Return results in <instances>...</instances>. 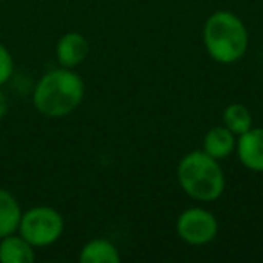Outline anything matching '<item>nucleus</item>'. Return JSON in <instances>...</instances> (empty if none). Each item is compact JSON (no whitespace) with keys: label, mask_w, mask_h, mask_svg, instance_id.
Instances as JSON below:
<instances>
[{"label":"nucleus","mask_w":263,"mask_h":263,"mask_svg":"<svg viewBox=\"0 0 263 263\" xmlns=\"http://www.w3.org/2000/svg\"><path fill=\"white\" fill-rule=\"evenodd\" d=\"M85 98V83L72 69L49 70L38 81L33 94L34 108L45 117H65L81 105Z\"/></svg>","instance_id":"1"},{"label":"nucleus","mask_w":263,"mask_h":263,"mask_svg":"<svg viewBox=\"0 0 263 263\" xmlns=\"http://www.w3.org/2000/svg\"><path fill=\"white\" fill-rule=\"evenodd\" d=\"M202 40L208 54L222 65H231L243 58L249 47V33L238 15L216 11L205 20Z\"/></svg>","instance_id":"2"},{"label":"nucleus","mask_w":263,"mask_h":263,"mask_svg":"<svg viewBox=\"0 0 263 263\" xmlns=\"http://www.w3.org/2000/svg\"><path fill=\"white\" fill-rule=\"evenodd\" d=\"M177 179L184 193L197 202H215L226 190L222 166L204 150L190 152L180 159Z\"/></svg>","instance_id":"3"},{"label":"nucleus","mask_w":263,"mask_h":263,"mask_svg":"<svg viewBox=\"0 0 263 263\" xmlns=\"http://www.w3.org/2000/svg\"><path fill=\"white\" fill-rule=\"evenodd\" d=\"M18 229L33 247H47L60 240L65 229V222L54 208L36 205L24 213Z\"/></svg>","instance_id":"4"},{"label":"nucleus","mask_w":263,"mask_h":263,"mask_svg":"<svg viewBox=\"0 0 263 263\" xmlns=\"http://www.w3.org/2000/svg\"><path fill=\"white\" fill-rule=\"evenodd\" d=\"M177 234L190 245H205L218 234V220L204 208H190L182 211L175 223Z\"/></svg>","instance_id":"5"},{"label":"nucleus","mask_w":263,"mask_h":263,"mask_svg":"<svg viewBox=\"0 0 263 263\" xmlns=\"http://www.w3.org/2000/svg\"><path fill=\"white\" fill-rule=\"evenodd\" d=\"M236 154L247 170L263 173V128H251L238 136Z\"/></svg>","instance_id":"6"},{"label":"nucleus","mask_w":263,"mask_h":263,"mask_svg":"<svg viewBox=\"0 0 263 263\" xmlns=\"http://www.w3.org/2000/svg\"><path fill=\"white\" fill-rule=\"evenodd\" d=\"M88 56V40L80 33H67L58 40L56 45V58L60 65L74 69L85 62Z\"/></svg>","instance_id":"7"},{"label":"nucleus","mask_w":263,"mask_h":263,"mask_svg":"<svg viewBox=\"0 0 263 263\" xmlns=\"http://www.w3.org/2000/svg\"><path fill=\"white\" fill-rule=\"evenodd\" d=\"M202 150L216 161L227 159L236 150V136L226 126H213L204 136Z\"/></svg>","instance_id":"8"},{"label":"nucleus","mask_w":263,"mask_h":263,"mask_svg":"<svg viewBox=\"0 0 263 263\" xmlns=\"http://www.w3.org/2000/svg\"><path fill=\"white\" fill-rule=\"evenodd\" d=\"M0 261L2 263H33L34 247L20 234L4 236L0 241Z\"/></svg>","instance_id":"9"},{"label":"nucleus","mask_w":263,"mask_h":263,"mask_svg":"<svg viewBox=\"0 0 263 263\" xmlns=\"http://www.w3.org/2000/svg\"><path fill=\"white\" fill-rule=\"evenodd\" d=\"M22 209L20 204L8 190L0 187V238L13 234L20 226Z\"/></svg>","instance_id":"10"},{"label":"nucleus","mask_w":263,"mask_h":263,"mask_svg":"<svg viewBox=\"0 0 263 263\" xmlns=\"http://www.w3.org/2000/svg\"><path fill=\"white\" fill-rule=\"evenodd\" d=\"M121 259L116 245L103 238H96L83 245L80 252L81 263H117Z\"/></svg>","instance_id":"11"},{"label":"nucleus","mask_w":263,"mask_h":263,"mask_svg":"<svg viewBox=\"0 0 263 263\" xmlns=\"http://www.w3.org/2000/svg\"><path fill=\"white\" fill-rule=\"evenodd\" d=\"M223 126L229 128L234 136H241L252 128V114L241 103H233L223 110Z\"/></svg>","instance_id":"12"},{"label":"nucleus","mask_w":263,"mask_h":263,"mask_svg":"<svg viewBox=\"0 0 263 263\" xmlns=\"http://www.w3.org/2000/svg\"><path fill=\"white\" fill-rule=\"evenodd\" d=\"M11 74H13V58L8 49L0 44V85H4L11 78Z\"/></svg>","instance_id":"13"},{"label":"nucleus","mask_w":263,"mask_h":263,"mask_svg":"<svg viewBox=\"0 0 263 263\" xmlns=\"http://www.w3.org/2000/svg\"><path fill=\"white\" fill-rule=\"evenodd\" d=\"M8 108H9V101H8V98H6L4 92L0 90V119L8 114Z\"/></svg>","instance_id":"14"}]
</instances>
